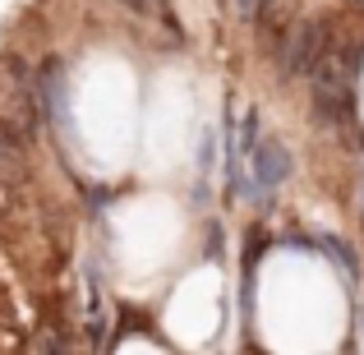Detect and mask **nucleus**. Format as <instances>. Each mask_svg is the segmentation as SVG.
<instances>
[{
  "label": "nucleus",
  "mask_w": 364,
  "mask_h": 355,
  "mask_svg": "<svg viewBox=\"0 0 364 355\" xmlns=\"http://www.w3.org/2000/svg\"><path fill=\"white\" fill-rule=\"evenodd\" d=\"M286 176H291V152L282 148V143H258L254 152H249V198L254 203H272V194L286 185Z\"/></svg>",
  "instance_id": "f257e3e1"
},
{
  "label": "nucleus",
  "mask_w": 364,
  "mask_h": 355,
  "mask_svg": "<svg viewBox=\"0 0 364 355\" xmlns=\"http://www.w3.org/2000/svg\"><path fill=\"white\" fill-rule=\"evenodd\" d=\"M323 23H300L291 33V51H286V74H314L323 65Z\"/></svg>",
  "instance_id": "f03ea898"
},
{
  "label": "nucleus",
  "mask_w": 364,
  "mask_h": 355,
  "mask_svg": "<svg viewBox=\"0 0 364 355\" xmlns=\"http://www.w3.org/2000/svg\"><path fill=\"white\" fill-rule=\"evenodd\" d=\"M18 157H23V134H18L9 120H0V171L18 166Z\"/></svg>",
  "instance_id": "7ed1b4c3"
}]
</instances>
